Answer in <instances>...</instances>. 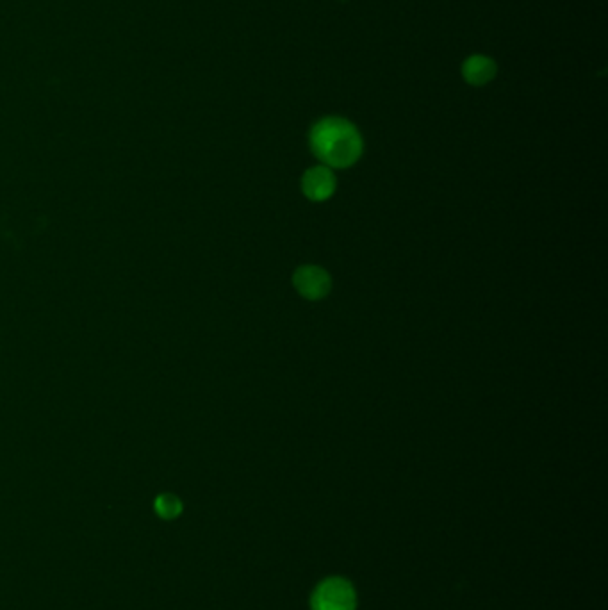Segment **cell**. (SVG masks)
<instances>
[{
	"mask_svg": "<svg viewBox=\"0 0 608 610\" xmlns=\"http://www.w3.org/2000/svg\"><path fill=\"white\" fill-rule=\"evenodd\" d=\"M496 62L485 55H471L462 64V75L471 86H483L496 77Z\"/></svg>",
	"mask_w": 608,
	"mask_h": 610,
	"instance_id": "cell-5",
	"label": "cell"
},
{
	"mask_svg": "<svg viewBox=\"0 0 608 610\" xmlns=\"http://www.w3.org/2000/svg\"><path fill=\"white\" fill-rule=\"evenodd\" d=\"M292 285L300 296L307 300H321L332 289L330 273L316 264H303L292 275Z\"/></svg>",
	"mask_w": 608,
	"mask_h": 610,
	"instance_id": "cell-3",
	"label": "cell"
},
{
	"mask_svg": "<svg viewBox=\"0 0 608 610\" xmlns=\"http://www.w3.org/2000/svg\"><path fill=\"white\" fill-rule=\"evenodd\" d=\"M301 191L312 202H325L335 191V177L333 171L325 166H312L301 177Z\"/></svg>",
	"mask_w": 608,
	"mask_h": 610,
	"instance_id": "cell-4",
	"label": "cell"
},
{
	"mask_svg": "<svg viewBox=\"0 0 608 610\" xmlns=\"http://www.w3.org/2000/svg\"><path fill=\"white\" fill-rule=\"evenodd\" d=\"M312 153L328 168H349L362 155V137L357 127L337 116L319 120L310 130Z\"/></svg>",
	"mask_w": 608,
	"mask_h": 610,
	"instance_id": "cell-1",
	"label": "cell"
},
{
	"mask_svg": "<svg viewBox=\"0 0 608 610\" xmlns=\"http://www.w3.org/2000/svg\"><path fill=\"white\" fill-rule=\"evenodd\" d=\"M357 592L342 576H330L319 581L310 596V610H355Z\"/></svg>",
	"mask_w": 608,
	"mask_h": 610,
	"instance_id": "cell-2",
	"label": "cell"
}]
</instances>
